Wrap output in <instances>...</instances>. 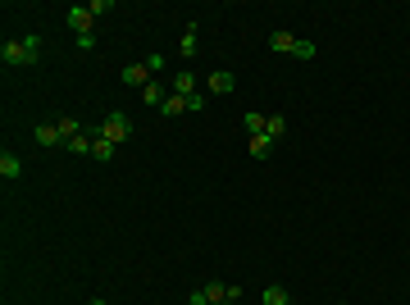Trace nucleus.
I'll list each match as a JSON object with an SVG mask.
<instances>
[{
    "instance_id": "nucleus-1",
    "label": "nucleus",
    "mask_w": 410,
    "mask_h": 305,
    "mask_svg": "<svg viewBox=\"0 0 410 305\" xmlns=\"http://www.w3.org/2000/svg\"><path fill=\"white\" fill-rule=\"evenodd\" d=\"M0 59L10 68H33L37 59H42V37L28 33V37H19V41H5L0 46Z\"/></svg>"
},
{
    "instance_id": "nucleus-2",
    "label": "nucleus",
    "mask_w": 410,
    "mask_h": 305,
    "mask_svg": "<svg viewBox=\"0 0 410 305\" xmlns=\"http://www.w3.org/2000/svg\"><path fill=\"white\" fill-rule=\"evenodd\" d=\"M100 137H105V142H114V146H123V142L132 137V119L123 114V109H109L105 119H100Z\"/></svg>"
},
{
    "instance_id": "nucleus-3",
    "label": "nucleus",
    "mask_w": 410,
    "mask_h": 305,
    "mask_svg": "<svg viewBox=\"0 0 410 305\" xmlns=\"http://www.w3.org/2000/svg\"><path fill=\"white\" fill-rule=\"evenodd\" d=\"M64 23H69V33H73V37H91L96 14L87 10V5H69V10H64Z\"/></svg>"
},
{
    "instance_id": "nucleus-4",
    "label": "nucleus",
    "mask_w": 410,
    "mask_h": 305,
    "mask_svg": "<svg viewBox=\"0 0 410 305\" xmlns=\"http://www.w3.org/2000/svg\"><path fill=\"white\" fill-rule=\"evenodd\" d=\"M233 87H238V77L228 73V68H215V73L205 77V91H210V96H233Z\"/></svg>"
},
{
    "instance_id": "nucleus-5",
    "label": "nucleus",
    "mask_w": 410,
    "mask_h": 305,
    "mask_svg": "<svg viewBox=\"0 0 410 305\" xmlns=\"http://www.w3.org/2000/svg\"><path fill=\"white\" fill-rule=\"evenodd\" d=\"M196 87H201V82H196V73H178V77H173V82H169V91H173V96H183V100L201 96V91H196Z\"/></svg>"
},
{
    "instance_id": "nucleus-6",
    "label": "nucleus",
    "mask_w": 410,
    "mask_h": 305,
    "mask_svg": "<svg viewBox=\"0 0 410 305\" xmlns=\"http://www.w3.org/2000/svg\"><path fill=\"white\" fill-rule=\"evenodd\" d=\"M0 178H5V183H19L23 178V164H19L14 151H0Z\"/></svg>"
},
{
    "instance_id": "nucleus-7",
    "label": "nucleus",
    "mask_w": 410,
    "mask_h": 305,
    "mask_svg": "<svg viewBox=\"0 0 410 305\" xmlns=\"http://www.w3.org/2000/svg\"><path fill=\"white\" fill-rule=\"evenodd\" d=\"M33 137H37V146H64V137H60V123H37Z\"/></svg>"
},
{
    "instance_id": "nucleus-8",
    "label": "nucleus",
    "mask_w": 410,
    "mask_h": 305,
    "mask_svg": "<svg viewBox=\"0 0 410 305\" xmlns=\"http://www.w3.org/2000/svg\"><path fill=\"white\" fill-rule=\"evenodd\" d=\"M164 96H169V87H164L160 77H151V82L141 87V100H146V105H151V109H160V105H164Z\"/></svg>"
},
{
    "instance_id": "nucleus-9",
    "label": "nucleus",
    "mask_w": 410,
    "mask_h": 305,
    "mask_svg": "<svg viewBox=\"0 0 410 305\" xmlns=\"http://www.w3.org/2000/svg\"><path fill=\"white\" fill-rule=\"evenodd\" d=\"M151 68H146V64H128V68H123V87H146V82H151Z\"/></svg>"
},
{
    "instance_id": "nucleus-10",
    "label": "nucleus",
    "mask_w": 410,
    "mask_h": 305,
    "mask_svg": "<svg viewBox=\"0 0 410 305\" xmlns=\"http://www.w3.org/2000/svg\"><path fill=\"white\" fill-rule=\"evenodd\" d=\"M187 109H192V100H183V96H173V91H169L164 105H160V114H164V119H183Z\"/></svg>"
},
{
    "instance_id": "nucleus-11",
    "label": "nucleus",
    "mask_w": 410,
    "mask_h": 305,
    "mask_svg": "<svg viewBox=\"0 0 410 305\" xmlns=\"http://www.w3.org/2000/svg\"><path fill=\"white\" fill-rule=\"evenodd\" d=\"M296 41H301V37L283 33V28H278V33H269V50L274 55H292V50H296Z\"/></svg>"
},
{
    "instance_id": "nucleus-12",
    "label": "nucleus",
    "mask_w": 410,
    "mask_h": 305,
    "mask_svg": "<svg viewBox=\"0 0 410 305\" xmlns=\"http://www.w3.org/2000/svg\"><path fill=\"white\" fill-rule=\"evenodd\" d=\"M114 155H119V146H114V142H105V137H100V132H96V137H91V160L109 164V160H114Z\"/></svg>"
},
{
    "instance_id": "nucleus-13",
    "label": "nucleus",
    "mask_w": 410,
    "mask_h": 305,
    "mask_svg": "<svg viewBox=\"0 0 410 305\" xmlns=\"http://www.w3.org/2000/svg\"><path fill=\"white\" fill-rule=\"evenodd\" d=\"M178 55H183V59H192V55H196V23H187V28H183V37H178Z\"/></svg>"
},
{
    "instance_id": "nucleus-14",
    "label": "nucleus",
    "mask_w": 410,
    "mask_h": 305,
    "mask_svg": "<svg viewBox=\"0 0 410 305\" xmlns=\"http://www.w3.org/2000/svg\"><path fill=\"white\" fill-rule=\"evenodd\" d=\"M265 123H269V119H265V114H256V109H247V114H242V128H247L251 137H265Z\"/></svg>"
},
{
    "instance_id": "nucleus-15",
    "label": "nucleus",
    "mask_w": 410,
    "mask_h": 305,
    "mask_svg": "<svg viewBox=\"0 0 410 305\" xmlns=\"http://www.w3.org/2000/svg\"><path fill=\"white\" fill-rule=\"evenodd\" d=\"M64 151H69V155H82V160H91V137H87V132H78L73 142H64Z\"/></svg>"
},
{
    "instance_id": "nucleus-16",
    "label": "nucleus",
    "mask_w": 410,
    "mask_h": 305,
    "mask_svg": "<svg viewBox=\"0 0 410 305\" xmlns=\"http://www.w3.org/2000/svg\"><path fill=\"white\" fill-rule=\"evenodd\" d=\"M201 292H205V301H210V305H228V283H205Z\"/></svg>"
},
{
    "instance_id": "nucleus-17",
    "label": "nucleus",
    "mask_w": 410,
    "mask_h": 305,
    "mask_svg": "<svg viewBox=\"0 0 410 305\" xmlns=\"http://www.w3.org/2000/svg\"><path fill=\"white\" fill-rule=\"evenodd\" d=\"M314 55H319V46H314V41H305V37H301V41H296V50H292V59H301V64H310Z\"/></svg>"
},
{
    "instance_id": "nucleus-18",
    "label": "nucleus",
    "mask_w": 410,
    "mask_h": 305,
    "mask_svg": "<svg viewBox=\"0 0 410 305\" xmlns=\"http://www.w3.org/2000/svg\"><path fill=\"white\" fill-rule=\"evenodd\" d=\"M283 132H287V119H283V114H269V123H265V137H269V142H278Z\"/></svg>"
},
{
    "instance_id": "nucleus-19",
    "label": "nucleus",
    "mask_w": 410,
    "mask_h": 305,
    "mask_svg": "<svg viewBox=\"0 0 410 305\" xmlns=\"http://www.w3.org/2000/svg\"><path fill=\"white\" fill-rule=\"evenodd\" d=\"M265 305H292V296H287V287H265Z\"/></svg>"
},
{
    "instance_id": "nucleus-20",
    "label": "nucleus",
    "mask_w": 410,
    "mask_h": 305,
    "mask_svg": "<svg viewBox=\"0 0 410 305\" xmlns=\"http://www.w3.org/2000/svg\"><path fill=\"white\" fill-rule=\"evenodd\" d=\"M55 123H60V137H64V142H73L78 132H82V123H78V119H69V114H64V119H55Z\"/></svg>"
},
{
    "instance_id": "nucleus-21",
    "label": "nucleus",
    "mask_w": 410,
    "mask_h": 305,
    "mask_svg": "<svg viewBox=\"0 0 410 305\" xmlns=\"http://www.w3.org/2000/svg\"><path fill=\"white\" fill-rule=\"evenodd\" d=\"M269 151H274V142H269V137H251V155H256V160H265Z\"/></svg>"
},
{
    "instance_id": "nucleus-22",
    "label": "nucleus",
    "mask_w": 410,
    "mask_h": 305,
    "mask_svg": "<svg viewBox=\"0 0 410 305\" xmlns=\"http://www.w3.org/2000/svg\"><path fill=\"white\" fill-rule=\"evenodd\" d=\"M141 64H146V68H151L155 77H160V73H164V55H160V50H151L146 59H141Z\"/></svg>"
},
{
    "instance_id": "nucleus-23",
    "label": "nucleus",
    "mask_w": 410,
    "mask_h": 305,
    "mask_svg": "<svg viewBox=\"0 0 410 305\" xmlns=\"http://www.w3.org/2000/svg\"><path fill=\"white\" fill-rule=\"evenodd\" d=\"M87 10H91V14H109V10H114V0H87Z\"/></svg>"
},
{
    "instance_id": "nucleus-24",
    "label": "nucleus",
    "mask_w": 410,
    "mask_h": 305,
    "mask_svg": "<svg viewBox=\"0 0 410 305\" xmlns=\"http://www.w3.org/2000/svg\"><path fill=\"white\" fill-rule=\"evenodd\" d=\"M87 305H114V301H100V296H91V301H87Z\"/></svg>"
},
{
    "instance_id": "nucleus-25",
    "label": "nucleus",
    "mask_w": 410,
    "mask_h": 305,
    "mask_svg": "<svg viewBox=\"0 0 410 305\" xmlns=\"http://www.w3.org/2000/svg\"><path fill=\"white\" fill-rule=\"evenodd\" d=\"M337 305H346V301H337Z\"/></svg>"
},
{
    "instance_id": "nucleus-26",
    "label": "nucleus",
    "mask_w": 410,
    "mask_h": 305,
    "mask_svg": "<svg viewBox=\"0 0 410 305\" xmlns=\"http://www.w3.org/2000/svg\"><path fill=\"white\" fill-rule=\"evenodd\" d=\"M205 305H210V301H205Z\"/></svg>"
}]
</instances>
